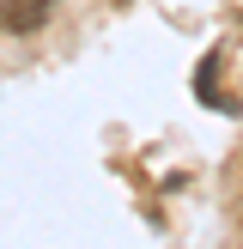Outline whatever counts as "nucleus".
I'll list each match as a JSON object with an SVG mask.
<instances>
[{
	"label": "nucleus",
	"instance_id": "nucleus-1",
	"mask_svg": "<svg viewBox=\"0 0 243 249\" xmlns=\"http://www.w3.org/2000/svg\"><path fill=\"white\" fill-rule=\"evenodd\" d=\"M49 12H55V0H18V6L6 12V24L24 36V31H43V24H49Z\"/></svg>",
	"mask_w": 243,
	"mask_h": 249
}]
</instances>
